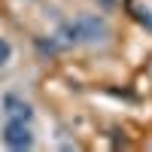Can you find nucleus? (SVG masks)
<instances>
[{
    "mask_svg": "<svg viewBox=\"0 0 152 152\" xmlns=\"http://www.w3.org/2000/svg\"><path fill=\"white\" fill-rule=\"evenodd\" d=\"M3 110H6L9 119H21V122H31V116H34L31 104H28V100H21V97H15V94H6V97H3Z\"/></svg>",
    "mask_w": 152,
    "mask_h": 152,
    "instance_id": "3",
    "label": "nucleus"
},
{
    "mask_svg": "<svg viewBox=\"0 0 152 152\" xmlns=\"http://www.w3.org/2000/svg\"><path fill=\"white\" fill-rule=\"evenodd\" d=\"M58 46H73V43H97L107 37V21L104 18H94V15H82L70 24L58 31Z\"/></svg>",
    "mask_w": 152,
    "mask_h": 152,
    "instance_id": "1",
    "label": "nucleus"
},
{
    "mask_svg": "<svg viewBox=\"0 0 152 152\" xmlns=\"http://www.w3.org/2000/svg\"><path fill=\"white\" fill-rule=\"evenodd\" d=\"M3 143L9 149H31V143H34L31 125L21 122V119H9L6 128H3Z\"/></svg>",
    "mask_w": 152,
    "mask_h": 152,
    "instance_id": "2",
    "label": "nucleus"
},
{
    "mask_svg": "<svg viewBox=\"0 0 152 152\" xmlns=\"http://www.w3.org/2000/svg\"><path fill=\"white\" fill-rule=\"evenodd\" d=\"M9 58H12V46H9L6 40H0V67L9 64Z\"/></svg>",
    "mask_w": 152,
    "mask_h": 152,
    "instance_id": "4",
    "label": "nucleus"
}]
</instances>
